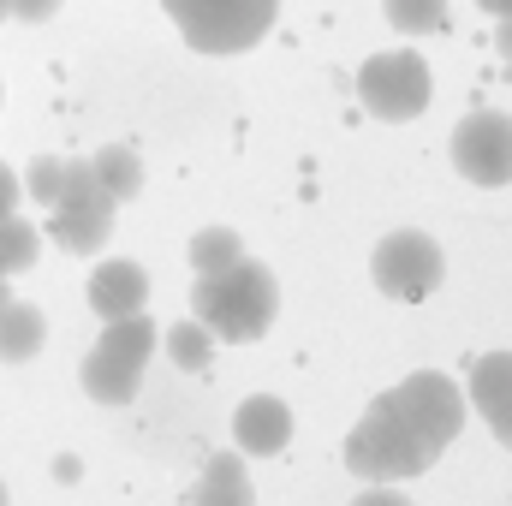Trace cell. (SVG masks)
Returning a JSON list of instances; mask_svg holds the SVG:
<instances>
[{
	"label": "cell",
	"mask_w": 512,
	"mask_h": 506,
	"mask_svg": "<svg viewBox=\"0 0 512 506\" xmlns=\"http://www.w3.org/2000/svg\"><path fill=\"white\" fill-rule=\"evenodd\" d=\"M191 310H197V322H203L215 340L251 346V340L268 334V322H274V310H280V286H274V274H268L262 262L239 256V262L221 268V274H197Z\"/></svg>",
	"instance_id": "cell-1"
},
{
	"label": "cell",
	"mask_w": 512,
	"mask_h": 506,
	"mask_svg": "<svg viewBox=\"0 0 512 506\" xmlns=\"http://www.w3.org/2000/svg\"><path fill=\"white\" fill-rule=\"evenodd\" d=\"M382 405L393 411V423L411 435V447L435 465L447 447H453V435L465 429V387L453 376H441V370H417V376H405L399 387H387Z\"/></svg>",
	"instance_id": "cell-2"
},
{
	"label": "cell",
	"mask_w": 512,
	"mask_h": 506,
	"mask_svg": "<svg viewBox=\"0 0 512 506\" xmlns=\"http://www.w3.org/2000/svg\"><path fill=\"white\" fill-rule=\"evenodd\" d=\"M197 54H245L268 36L280 0H161Z\"/></svg>",
	"instance_id": "cell-3"
},
{
	"label": "cell",
	"mask_w": 512,
	"mask_h": 506,
	"mask_svg": "<svg viewBox=\"0 0 512 506\" xmlns=\"http://www.w3.org/2000/svg\"><path fill=\"white\" fill-rule=\"evenodd\" d=\"M429 96H435V78H429V66H423L417 54H405V48L370 54V60L358 66V102H364L376 120H387V126L417 120V114L429 108Z\"/></svg>",
	"instance_id": "cell-4"
},
{
	"label": "cell",
	"mask_w": 512,
	"mask_h": 506,
	"mask_svg": "<svg viewBox=\"0 0 512 506\" xmlns=\"http://www.w3.org/2000/svg\"><path fill=\"white\" fill-rule=\"evenodd\" d=\"M441 274H447L441 239H429V233H417V227L387 233L382 245L370 251V280L382 286L387 298H399V304H423V298L441 286Z\"/></svg>",
	"instance_id": "cell-5"
},
{
	"label": "cell",
	"mask_w": 512,
	"mask_h": 506,
	"mask_svg": "<svg viewBox=\"0 0 512 506\" xmlns=\"http://www.w3.org/2000/svg\"><path fill=\"white\" fill-rule=\"evenodd\" d=\"M346 465H352V477H364V483H405V477H417V471H429V459L411 447V435L393 423V411H387L382 399L358 417V429L346 435Z\"/></svg>",
	"instance_id": "cell-6"
},
{
	"label": "cell",
	"mask_w": 512,
	"mask_h": 506,
	"mask_svg": "<svg viewBox=\"0 0 512 506\" xmlns=\"http://www.w3.org/2000/svg\"><path fill=\"white\" fill-rule=\"evenodd\" d=\"M453 167L459 179L471 185H512V114H495V108H477L453 126Z\"/></svg>",
	"instance_id": "cell-7"
},
{
	"label": "cell",
	"mask_w": 512,
	"mask_h": 506,
	"mask_svg": "<svg viewBox=\"0 0 512 506\" xmlns=\"http://www.w3.org/2000/svg\"><path fill=\"white\" fill-rule=\"evenodd\" d=\"M114 197L108 191H96V197H78V203H54L48 209V233H54V245L72 256H90L108 245V233H114Z\"/></svg>",
	"instance_id": "cell-8"
},
{
	"label": "cell",
	"mask_w": 512,
	"mask_h": 506,
	"mask_svg": "<svg viewBox=\"0 0 512 506\" xmlns=\"http://www.w3.org/2000/svg\"><path fill=\"white\" fill-rule=\"evenodd\" d=\"M286 441H292V411H286V399L251 393V399L233 411V447H239V453L274 459V453H286Z\"/></svg>",
	"instance_id": "cell-9"
},
{
	"label": "cell",
	"mask_w": 512,
	"mask_h": 506,
	"mask_svg": "<svg viewBox=\"0 0 512 506\" xmlns=\"http://www.w3.org/2000/svg\"><path fill=\"white\" fill-rule=\"evenodd\" d=\"M84 298H90V310H96L102 322L137 316V310H143V298H149V274H143L137 262H126V256H108V262H96V274H90Z\"/></svg>",
	"instance_id": "cell-10"
},
{
	"label": "cell",
	"mask_w": 512,
	"mask_h": 506,
	"mask_svg": "<svg viewBox=\"0 0 512 506\" xmlns=\"http://www.w3.org/2000/svg\"><path fill=\"white\" fill-rule=\"evenodd\" d=\"M465 393H471V405L489 417V429L512 441V352H489V358H477Z\"/></svg>",
	"instance_id": "cell-11"
},
{
	"label": "cell",
	"mask_w": 512,
	"mask_h": 506,
	"mask_svg": "<svg viewBox=\"0 0 512 506\" xmlns=\"http://www.w3.org/2000/svg\"><path fill=\"white\" fill-rule=\"evenodd\" d=\"M191 506H256V489H251V471H245V453H215L191 489Z\"/></svg>",
	"instance_id": "cell-12"
},
{
	"label": "cell",
	"mask_w": 512,
	"mask_h": 506,
	"mask_svg": "<svg viewBox=\"0 0 512 506\" xmlns=\"http://www.w3.org/2000/svg\"><path fill=\"white\" fill-rule=\"evenodd\" d=\"M84 393L96 399V405H131V393H137V381H143V364H131L120 352H108V346H96L90 358H84Z\"/></svg>",
	"instance_id": "cell-13"
},
{
	"label": "cell",
	"mask_w": 512,
	"mask_h": 506,
	"mask_svg": "<svg viewBox=\"0 0 512 506\" xmlns=\"http://www.w3.org/2000/svg\"><path fill=\"white\" fill-rule=\"evenodd\" d=\"M42 340H48L42 310L6 298V304H0V364H30V358L42 352Z\"/></svg>",
	"instance_id": "cell-14"
},
{
	"label": "cell",
	"mask_w": 512,
	"mask_h": 506,
	"mask_svg": "<svg viewBox=\"0 0 512 506\" xmlns=\"http://www.w3.org/2000/svg\"><path fill=\"white\" fill-rule=\"evenodd\" d=\"M90 173H96V185H102L114 203H126V197H137V191H143V161L131 155L126 143L96 149V155H90Z\"/></svg>",
	"instance_id": "cell-15"
},
{
	"label": "cell",
	"mask_w": 512,
	"mask_h": 506,
	"mask_svg": "<svg viewBox=\"0 0 512 506\" xmlns=\"http://www.w3.org/2000/svg\"><path fill=\"white\" fill-rule=\"evenodd\" d=\"M239 256H245V239H239L233 227H203V233H191V245H185L191 274H221V268H233Z\"/></svg>",
	"instance_id": "cell-16"
},
{
	"label": "cell",
	"mask_w": 512,
	"mask_h": 506,
	"mask_svg": "<svg viewBox=\"0 0 512 506\" xmlns=\"http://www.w3.org/2000/svg\"><path fill=\"white\" fill-rule=\"evenodd\" d=\"M161 346H167V358L179 364V370H209V358H215V334L203 328V322H173L167 334H161Z\"/></svg>",
	"instance_id": "cell-17"
},
{
	"label": "cell",
	"mask_w": 512,
	"mask_h": 506,
	"mask_svg": "<svg viewBox=\"0 0 512 506\" xmlns=\"http://www.w3.org/2000/svg\"><path fill=\"white\" fill-rule=\"evenodd\" d=\"M36 251H42V233L30 221H18V215H0V280L24 274L36 262Z\"/></svg>",
	"instance_id": "cell-18"
},
{
	"label": "cell",
	"mask_w": 512,
	"mask_h": 506,
	"mask_svg": "<svg viewBox=\"0 0 512 506\" xmlns=\"http://www.w3.org/2000/svg\"><path fill=\"white\" fill-rule=\"evenodd\" d=\"M387 6V24L405 30V36H429L447 24V0H382Z\"/></svg>",
	"instance_id": "cell-19"
},
{
	"label": "cell",
	"mask_w": 512,
	"mask_h": 506,
	"mask_svg": "<svg viewBox=\"0 0 512 506\" xmlns=\"http://www.w3.org/2000/svg\"><path fill=\"white\" fill-rule=\"evenodd\" d=\"M60 179H66V161L60 155H36L30 173H24V197H36L42 209H54L60 203Z\"/></svg>",
	"instance_id": "cell-20"
},
{
	"label": "cell",
	"mask_w": 512,
	"mask_h": 506,
	"mask_svg": "<svg viewBox=\"0 0 512 506\" xmlns=\"http://www.w3.org/2000/svg\"><path fill=\"white\" fill-rule=\"evenodd\" d=\"M12 6V18H24V24H48L54 12H60V0H6Z\"/></svg>",
	"instance_id": "cell-21"
},
{
	"label": "cell",
	"mask_w": 512,
	"mask_h": 506,
	"mask_svg": "<svg viewBox=\"0 0 512 506\" xmlns=\"http://www.w3.org/2000/svg\"><path fill=\"white\" fill-rule=\"evenodd\" d=\"M18 203H24V179L0 161V215H18Z\"/></svg>",
	"instance_id": "cell-22"
},
{
	"label": "cell",
	"mask_w": 512,
	"mask_h": 506,
	"mask_svg": "<svg viewBox=\"0 0 512 506\" xmlns=\"http://www.w3.org/2000/svg\"><path fill=\"white\" fill-rule=\"evenodd\" d=\"M352 506H411V495H405V489H387V483H376V489H364Z\"/></svg>",
	"instance_id": "cell-23"
},
{
	"label": "cell",
	"mask_w": 512,
	"mask_h": 506,
	"mask_svg": "<svg viewBox=\"0 0 512 506\" xmlns=\"http://www.w3.org/2000/svg\"><path fill=\"white\" fill-rule=\"evenodd\" d=\"M477 6H489L495 18H512V0H477Z\"/></svg>",
	"instance_id": "cell-24"
},
{
	"label": "cell",
	"mask_w": 512,
	"mask_h": 506,
	"mask_svg": "<svg viewBox=\"0 0 512 506\" xmlns=\"http://www.w3.org/2000/svg\"><path fill=\"white\" fill-rule=\"evenodd\" d=\"M501 54L512 60V18H501Z\"/></svg>",
	"instance_id": "cell-25"
},
{
	"label": "cell",
	"mask_w": 512,
	"mask_h": 506,
	"mask_svg": "<svg viewBox=\"0 0 512 506\" xmlns=\"http://www.w3.org/2000/svg\"><path fill=\"white\" fill-rule=\"evenodd\" d=\"M6 298H12V292H6V280H0V304H6Z\"/></svg>",
	"instance_id": "cell-26"
},
{
	"label": "cell",
	"mask_w": 512,
	"mask_h": 506,
	"mask_svg": "<svg viewBox=\"0 0 512 506\" xmlns=\"http://www.w3.org/2000/svg\"><path fill=\"white\" fill-rule=\"evenodd\" d=\"M0 18H12V6H6V0H0Z\"/></svg>",
	"instance_id": "cell-27"
},
{
	"label": "cell",
	"mask_w": 512,
	"mask_h": 506,
	"mask_svg": "<svg viewBox=\"0 0 512 506\" xmlns=\"http://www.w3.org/2000/svg\"><path fill=\"white\" fill-rule=\"evenodd\" d=\"M0 506H6V483H0Z\"/></svg>",
	"instance_id": "cell-28"
},
{
	"label": "cell",
	"mask_w": 512,
	"mask_h": 506,
	"mask_svg": "<svg viewBox=\"0 0 512 506\" xmlns=\"http://www.w3.org/2000/svg\"><path fill=\"white\" fill-rule=\"evenodd\" d=\"M0 102H6V96H0Z\"/></svg>",
	"instance_id": "cell-29"
},
{
	"label": "cell",
	"mask_w": 512,
	"mask_h": 506,
	"mask_svg": "<svg viewBox=\"0 0 512 506\" xmlns=\"http://www.w3.org/2000/svg\"><path fill=\"white\" fill-rule=\"evenodd\" d=\"M507 447H512V441H507Z\"/></svg>",
	"instance_id": "cell-30"
}]
</instances>
